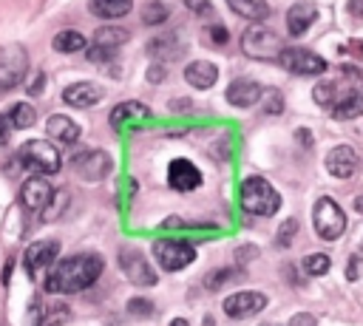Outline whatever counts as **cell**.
Listing matches in <instances>:
<instances>
[{
  "label": "cell",
  "instance_id": "obj_46",
  "mask_svg": "<svg viewBox=\"0 0 363 326\" xmlns=\"http://www.w3.org/2000/svg\"><path fill=\"white\" fill-rule=\"evenodd\" d=\"M170 108H173V111H187V108H190V99H173Z\"/></svg>",
  "mask_w": 363,
  "mask_h": 326
},
{
  "label": "cell",
  "instance_id": "obj_6",
  "mask_svg": "<svg viewBox=\"0 0 363 326\" xmlns=\"http://www.w3.org/2000/svg\"><path fill=\"white\" fill-rule=\"evenodd\" d=\"M275 62L284 71L301 74V77H315V74H323L326 71V60L323 57H318V54H312L306 48H295V45L292 48H281L278 57H275Z\"/></svg>",
  "mask_w": 363,
  "mask_h": 326
},
{
  "label": "cell",
  "instance_id": "obj_20",
  "mask_svg": "<svg viewBox=\"0 0 363 326\" xmlns=\"http://www.w3.org/2000/svg\"><path fill=\"white\" fill-rule=\"evenodd\" d=\"M45 130H48V136H51V139H57V142H62V145H74V142L79 139V125H77L74 119L62 116V113L48 116Z\"/></svg>",
  "mask_w": 363,
  "mask_h": 326
},
{
  "label": "cell",
  "instance_id": "obj_48",
  "mask_svg": "<svg viewBox=\"0 0 363 326\" xmlns=\"http://www.w3.org/2000/svg\"><path fill=\"white\" fill-rule=\"evenodd\" d=\"M354 210L363 215V196H357V198H354Z\"/></svg>",
  "mask_w": 363,
  "mask_h": 326
},
{
  "label": "cell",
  "instance_id": "obj_24",
  "mask_svg": "<svg viewBox=\"0 0 363 326\" xmlns=\"http://www.w3.org/2000/svg\"><path fill=\"white\" fill-rule=\"evenodd\" d=\"M227 6H230L238 17H247V20H255V23L269 14L267 0H227Z\"/></svg>",
  "mask_w": 363,
  "mask_h": 326
},
{
  "label": "cell",
  "instance_id": "obj_14",
  "mask_svg": "<svg viewBox=\"0 0 363 326\" xmlns=\"http://www.w3.org/2000/svg\"><path fill=\"white\" fill-rule=\"evenodd\" d=\"M357 164H360V159H357L354 147H349V145H337L326 153V170L335 179H352L357 173Z\"/></svg>",
  "mask_w": 363,
  "mask_h": 326
},
{
  "label": "cell",
  "instance_id": "obj_11",
  "mask_svg": "<svg viewBox=\"0 0 363 326\" xmlns=\"http://www.w3.org/2000/svg\"><path fill=\"white\" fill-rule=\"evenodd\" d=\"M57 255H60V241H54V238L34 241V244L23 252V266H26V272L34 278L40 269L51 266V264L57 261Z\"/></svg>",
  "mask_w": 363,
  "mask_h": 326
},
{
  "label": "cell",
  "instance_id": "obj_49",
  "mask_svg": "<svg viewBox=\"0 0 363 326\" xmlns=\"http://www.w3.org/2000/svg\"><path fill=\"white\" fill-rule=\"evenodd\" d=\"M264 326H272V323H264Z\"/></svg>",
  "mask_w": 363,
  "mask_h": 326
},
{
  "label": "cell",
  "instance_id": "obj_34",
  "mask_svg": "<svg viewBox=\"0 0 363 326\" xmlns=\"http://www.w3.org/2000/svg\"><path fill=\"white\" fill-rule=\"evenodd\" d=\"M128 312L136 315V317H150L153 315V303L145 300V298H130L128 300Z\"/></svg>",
  "mask_w": 363,
  "mask_h": 326
},
{
  "label": "cell",
  "instance_id": "obj_35",
  "mask_svg": "<svg viewBox=\"0 0 363 326\" xmlns=\"http://www.w3.org/2000/svg\"><path fill=\"white\" fill-rule=\"evenodd\" d=\"M264 111H267V113H281V111H284V96H281V91H264Z\"/></svg>",
  "mask_w": 363,
  "mask_h": 326
},
{
  "label": "cell",
  "instance_id": "obj_4",
  "mask_svg": "<svg viewBox=\"0 0 363 326\" xmlns=\"http://www.w3.org/2000/svg\"><path fill=\"white\" fill-rule=\"evenodd\" d=\"M312 224H315V232H318L320 238L335 241V238H340V235H343V230H346V215H343V210L337 207V201H335V198L323 196V198H318V201H315Z\"/></svg>",
  "mask_w": 363,
  "mask_h": 326
},
{
  "label": "cell",
  "instance_id": "obj_2",
  "mask_svg": "<svg viewBox=\"0 0 363 326\" xmlns=\"http://www.w3.org/2000/svg\"><path fill=\"white\" fill-rule=\"evenodd\" d=\"M241 207L250 215H275L278 207H281V196L267 179L247 176L241 181Z\"/></svg>",
  "mask_w": 363,
  "mask_h": 326
},
{
  "label": "cell",
  "instance_id": "obj_36",
  "mask_svg": "<svg viewBox=\"0 0 363 326\" xmlns=\"http://www.w3.org/2000/svg\"><path fill=\"white\" fill-rule=\"evenodd\" d=\"M113 57V48H105V45H91L88 48V62H105V60H111Z\"/></svg>",
  "mask_w": 363,
  "mask_h": 326
},
{
  "label": "cell",
  "instance_id": "obj_16",
  "mask_svg": "<svg viewBox=\"0 0 363 326\" xmlns=\"http://www.w3.org/2000/svg\"><path fill=\"white\" fill-rule=\"evenodd\" d=\"M102 99V88L96 82H74L62 91V102L71 108H91Z\"/></svg>",
  "mask_w": 363,
  "mask_h": 326
},
{
  "label": "cell",
  "instance_id": "obj_7",
  "mask_svg": "<svg viewBox=\"0 0 363 326\" xmlns=\"http://www.w3.org/2000/svg\"><path fill=\"white\" fill-rule=\"evenodd\" d=\"M28 71V54L23 45L11 43L0 51V91L17 88Z\"/></svg>",
  "mask_w": 363,
  "mask_h": 326
},
{
  "label": "cell",
  "instance_id": "obj_39",
  "mask_svg": "<svg viewBox=\"0 0 363 326\" xmlns=\"http://www.w3.org/2000/svg\"><path fill=\"white\" fill-rule=\"evenodd\" d=\"M360 266H363V261L354 255V258H349V269H346V278L349 281H357L360 278Z\"/></svg>",
  "mask_w": 363,
  "mask_h": 326
},
{
  "label": "cell",
  "instance_id": "obj_30",
  "mask_svg": "<svg viewBox=\"0 0 363 326\" xmlns=\"http://www.w3.org/2000/svg\"><path fill=\"white\" fill-rule=\"evenodd\" d=\"M301 266H303L306 275H315V278H318V275H326V272H329L332 261H329V255H323V252H312V255L303 258Z\"/></svg>",
  "mask_w": 363,
  "mask_h": 326
},
{
  "label": "cell",
  "instance_id": "obj_43",
  "mask_svg": "<svg viewBox=\"0 0 363 326\" xmlns=\"http://www.w3.org/2000/svg\"><path fill=\"white\" fill-rule=\"evenodd\" d=\"M147 79H150V82H156V79H164V68L153 62V65L147 68Z\"/></svg>",
  "mask_w": 363,
  "mask_h": 326
},
{
  "label": "cell",
  "instance_id": "obj_40",
  "mask_svg": "<svg viewBox=\"0 0 363 326\" xmlns=\"http://www.w3.org/2000/svg\"><path fill=\"white\" fill-rule=\"evenodd\" d=\"M184 6H187L190 11H196V14L210 11V0H184Z\"/></svg>",
  "mask_w": 363,
  "mask_h": 326
},
{
  "label": "cell",
  "instance_id": "obj_19",
  "mask_svg": "<svg viewBox=\"0 0 363 326\" xmlns=\"http://www.w3.org/2000/svg\"><path fill=\"white\" fill-rule=\"evenodd\" d=\"M184 79H187V85H193V88H199V91H207V88L216 85L218 68H216L213 62H207V60H196V62H190V65L184 68Z\"/></svg>",
  "mask_w": 363,
  "mask_h": 326
},
{
  "label": "cell",
  "instance_id": "obj_42",
  "mask_svg": "<svg viewBox=\"0 0 363 326\" xmlns=\"http://www.w3.org/2000/svg\"><path fill=\"white\" fill-rule=\"evenodd\" d=\"M346 11H349L352 17H363V0H349V3H346Z\"/></svg>",
  "mask_w": 363,
  "mask_h": 326
},
{
  "label": "cell",
  "instance_id": "obj_27",
  "mask_svg": "<svg viewBox=\"0 0 363 326\" xmlns=\"http://www.w3.org/2000/svg\"><path fill=\"white\" fill-rule=\"evenodd\" d=\"M34 119H37V111H34L28 102H17V105H11V111H9V122H11V128H17V130L31 128Z\"/></svg>",
  "mask_w": 363,
  "mask_h": 326
},
{
  "label": "cell",
  "instance_id": "obj_41",
  "mask_svg": "<svg viewBox=\"0 0 363 326\" xmlns=\"http://www.w3.org/2000/svg\"><path fill=\"white\" fill-rule=\"evenodd\" d=\"M255 255H258V249H255V247H241V249L235 252V261H238V264H244V261H250V258H255Z\"/></svg>",
  "mask_w": 363,
  "mask_h": 326
},
{
  "label": "cell",
  "instance_id": "obj_9",
  "mask_svg": "<svg viewBox=\"0 0 363 326\" xmlns=\"http://www.w3.org/2000/svg\"><path fill=\"white\" fill-rule=\"evenodd\" d=\"M119 266H122L125 278H128L130 283H136V286H153V283H156V272H153V266L145 261V255H142L139 249L125 247V249L119 252Z\"/></svg>",
  "mask_w": 363,
  "mask_h": 326
},
{
  "label": "cell",
  "instance_id": "obj_47",
  "mask_svg": "<svg viewBox=\"0 0 363 326\" xmlns=\"http://www.w3.org/2000/svg\"><path fill=\"white\" fill-rule=\"evenodd\" d=\"M170 326H190V323H187L184 317H173V320H170Z\"/></svg>",
  "mask_w": 363,
  "mask_h": 326
},
{
  "label": "cell",
  "instance_id": "obj_45",
  "mask_svg": "<svg viewBox=\"0 0 363 326\" xmlns=\"http://www.w3.org/2000/svg\"><path fill=\"white\" fill-rule=\"evenodd\" d=\"M43 82H45V77H43V74H37V79L28 85V94H31V96H37V94L43 91Z\"/></svg>",
  "mask_w": 363,
  "mask_h": 326
},
{
  "label": "cell",
  "instance_id": "obj_22",
  "mask_svg": "<svg viewBox=\"0 0 363 326\" xmlns=\"http://www.w3.org/2000/svg\"><path fill=\"white\" fill-rule=\"evenodd\" d=\"M142 116H147V108H145L142 102H119V105L111 111L108 122H111L113 130H119L128 119H142Z\"/></svg>",
  "mask_w": 363,
  "mask_h": 326
},
{
  "label": "cell",
  "instance_id": "obj_38",
  "mask_svg": "<svg viewBox=\"0 0 363 326\" xmlns=\"http://www.w3.org/2000/svg\"><path fill=\"white\" fill-rule=\"evenodd\" d=\"M289 326H318V317L309 315V312H298V315L289 320Z\"/></svg>",
  "mask_w": 363,
  "mask_h": 326
},
{
  "label": "cell",
  "instance_id": "obj_25",
  "mask_svg": "<svg viewBox=\"0 0 363 326\" xmlns=\"http://www.w3.org/2000/svg\"><path fill=\"white\" fill-rule=\"evenodd\" d=\"M51 45H54V51H60V54H74V51H82V48H85V37H82L79 31H74V28H65V31H60V34L51 40Z\"/></svg>",
  "mask_w": 363,
  "mask_h": 326
},
{
  "label": "cell",
  "instance_id": "obj_21",
  "mask_svg": "<svg viewBox=\"0 0 363 326\" xmlns=\"http://www.w3.org/2000/svg\"><path fill=\"white\" fill-rule=\"evenodd\" d=\"M363 113V94L360 91H349L346 96H340L335 105H332V116L346 122V119H357Z\"/></svg>",
  "mask_w": 363,
  "mask_h": 326
},
{
  "label": "cell",
  "instance_id": "obj_28",
  "mask_svg": "<svg viewBox=\"0 0 363 326\" xmlns=\"http://www.w3.org/2000/svg\"><path fill=\"white\" fill-rule=\"evenodd\" d=\"M65 207H68V190H57L43 210V221H57L65 213Z\"/></svg>",
  "mask_w": 363,
  "mask_h": 326
},
{
  "label": "cell",
  "instance_id": "obj_8",
  "mask_svg": "<svg viewBox=\"0 0 363 326\" xmlns=\"http://www.w3.org/2000/svg\"><path fill=\"white\" fill-rule=\"evenodd\" d=\"M153 258L162 269L167 272H179L184 269L187 264H193L196 258V249L187 244V241H153Z\"/></svg>",
  "mask_w": 363,
  "mask_h": 326
},
{
  "label": "cell",
  "instance_id": "obj_3",
  "mask_svg": "<svg viewBox=\"0 0 363 326\" xmlns=\"http://www.w3.org/2000/svg\"><path fill=\"white\" fill-rule=\"evenodd\" d=\"M20 162L31 170V173H40V176H51L62 167V159H60V150L48 142V139H28L23 147H20Z\"/></svg>",
  "mask_w": 363,
  "mask_h": 326
},
{
  "label": "cell",
  "instance_id": "obj_44",
  "mask_svg": "<svg viewBox=\"0 0 363 326\" xmlns=\"http://www.w3.org/2000/svg\"><path fill=\"white\" fill-rule=\"evenodd\" d=\"M9 130H11V122H9V116H0V145L9 139Z\"/></svg>",
  "mask_w": 363,
  "mask_h": 326
},
{
  "label": "cell",
  "instance_id": "obj_15",
  "mask_svg": "<svg viewBox=\"0 0 363 326\" xmlns=\"http://www.w3.org/2000/svg\"><path fill=\"white\" fill-rule=\"evenodd\" d=\"M167 181L173 190L187 193V190H196L201 184V170L190 159H173L167 167Z\"/></svg>",
  "mask_w": 363,
  "mask_h": 326
},
{
  "label": "cell",
  "instance_id": "obj_32",
  "mask_svg": "<svg viewBox=\"0 0 363 326\" xmlns=\"http://www.w3.org/2000/svg\"><path fill=\"white\" fill-rule=\"evenodd\" d=\"M235 278V272L230 269V266H218V269H213L207 278H204V289H210V292H216V289H221L227 281H233Z\"/></svg>",
  "mask_w": 363,
  "mask_h": 326
},
{
  "label": "cell",
  "instance_id": "obj_13",
  "mask_svg": "<svg viewBox=\"0 0 363 326\" xmlns=\"http://www.w3.org/2000/svg\"><path fill=\"white\" fill-rule=\"evenodd\" d=\"M264 306H267V295H261V292H235L224 300V312L233 320H244L250 315H258Z\"/></svg>",
  "mask_w": 363,
  "mask_h": 326
},
{
  "label": "cell",
  "instance_id": "obj_5",
  "mask_svg": "<svg viewBox=\"0 0 363 326\" xmlns=\"http://www.w3.org/2000/svg\"><path fill=\"white\" fill-rule=\"evenodd\" d=\"M241 51L250 57V60H275L278 51H281V40L275 37V31H269L267 26L255 23L250 26L244 34H241Z\"/></svg>",
  "mask_w": 363,
  "mask_h": 326
},
{
  "label": "cell",
  "instance_id": "obj_10",
  "mask_svg": "<svg viewBox=\"0 0 363 326\" xmlns=\"http://www.w3.org/2000/svg\"><path fill=\"white\" fill-rule=\"evenodd\" d=\"M74 167H77V173L82 179L99 181V179H105L113 170V162H111V156L105 150H79L74 156Z\"/></svg>",
  "mask_w": 363,
  "mask_h": 326
},
{
  "label": "cell",
  "instance_id": "obj_37",
  "mask_svg": "<svg viewBox=\"0 0 363 326\" xmlns=\"http://www.w3.org/2000/svg\"><path fill=\"white\" fill-rule=\"evenodd\" d=\"M207 34H210V40H213L216 45H224V43L230 40V31H227L224 26H210V31H207Z\"/></svg>",
  "mask_w": 363,
  "mask_h": 326
},
{
  "label": "cell",
  "instance_id": "obj_12",
  "mask_svg": "<svg viewBox=\"0 0 363 326\" xmlns=\"http://www.w3.org/2000/svg\"><path fill=\"white\" fill-rule=\"evenodd\" d=\"M51 196H54V190H51V184H48L43 176H31V179L20 187V204H23V210H28V213H43L45 204L51 201Z\"/></svg>",
  "mask_w": 363,
  "mask_h": 326
},
{
  "label": "cell",
  "instance_id": "obj_26",
  "mask_svg": "<svg viewBox=\"0 0 363 326\" xmlns=\"http://www.w3.org/2000/svg\"><path fill=\"white\" fill-rule=\"evenodd\" d=\"M94 43L96 45H105V48H119L128 43V31L119 28V26H102L94 31Z\"/></svg>",
  "mask_w": 363,
  "mask_h": 326
},
{
  "label": "cell",
  "instance_id": "obj_33",
  "mask_svg": "<svg viewBox=\"0 0 363 326\" xmlns=\"http://www.w3.org/2000/svg\"><path fill=\"white\" fill-rule=\"evenodd\" d=\"M295 232H298V221L295 218H286L281 227H278V235H275V244L281 247V249H286V247H292V238H295Z\"/></svg>",
  "mask_w": 363,
  "mask_h": 326
},
{
  "label": "cell",
  "instance_id": "obj_18",
  "mask_svg": "<svg viewBox=\"0 0 363 326\" xmlns=\"http://www.w3.org/2000/svg\"><path fill=\"white\" fill-rule=\"evenodd\" d=\"M318 20V6L315 3H295L289 11H286V31L292 37H301L312 23Z\"/></svg>",
  "mask_w": 363,
  "mask_h": 326
},
{
  "label": "cell",
  "instance_id": "obj_23",
  "mask_svg": "<svg viewBox=\"0 0 363 326\" xmlns=\"http://www.w3.org/2000/svg\"><path fill=\"white\" fill-rule=\"evenodd\" d=\"M133 9V0H91V11L96 17L113 20V17H125Z\"/></svg>",
  "mask_w": 363,
  "mask_h": 326
},
{
  "label": "cell",
  "instance_id": "obj_1",
  "mask_svg": "<svg viewBox=\"0 0 363 326\" xmlns=\"http://www.w3.org/2000/svg\"><path fill=\"white\" fill-rule=\"evenodd\" d=\"M102 258L96 252H79L62 258L57 266H51L45 278V289L54 295H74L88 289L99 275H102Z\"/></svg>",
  "mask_w": 363,
  "mask_h": 326
},
{
  "label": "cell",
  "instance_id": "obj_17",
  "mask_svg": "<svg viewBox=\"0 0 363 326\" xmlns=\"http://www.w3.org/2000/svg\"><path fill=\"white\" fill-rule=\"evenodd\" d=\"M261 96H264V88H261L255 79H235V82H230V88H227V102H230L233 108H250V105H255Z\"/></svg>",
  "mask_w": 363,
  "mask_h": 326
},
{
  "label": "cell",
  "instance_id": "obj_29",
  "mask_svg": "<svg viewBox=\"0 0 363 326\" xmlns=\"http://www.w3.org/2000/svg\"><path fill=\"white\" fill-rule=\"evenodd\" d=\"M167 14H170V9H167L164 3L150 0V3L142 9V23H145V26H159V23L167 20Z\"/></svg>",
  "mask_w": 363,
  "mask_h": 326
},
{
  "label": "cell",
  "instance_id": "obj_31",
  "mask_svg": "<svg viewBox=\"0 0 363 326\" xmlns=\"http://www.w3.org/2000/svg\"><path fill=\"white\" fill-rule=\"evenodd\" d=\"M312 96H315V102H318V105L332 108V105L340 99V96H337V82H320V85H315Z\"/></svg>",
  "mask_w": 363,
  "mask_h": 326
}]
</instances>
